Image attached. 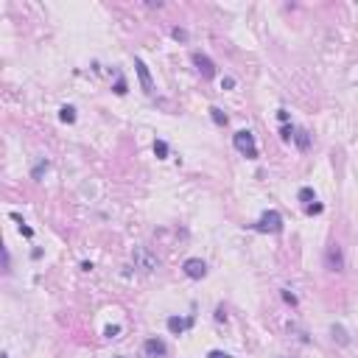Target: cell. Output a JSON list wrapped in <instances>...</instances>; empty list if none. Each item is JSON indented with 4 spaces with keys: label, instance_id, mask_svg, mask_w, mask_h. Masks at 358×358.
I'll list each match as a JSON object with an SVG mask.
<instances>
[{
    "label": "cell",
    "instance_id": "6da1fadb",
    "mask_svg": "<svg viewBox=\"0 0 358 358\" xmlns=\"http://www.w3.org/2000/svg\"><path fill=\"white\" fill-rule=\"evenodd\" d=\"M283 216H280L277 210H266L261 216V219L252 224V230L255 232H263V235H277V232H283Z\"/></svg>",
    "mask_w": 358,
    "mask_h": 358
},
{
    "label": "cell",
    "instance_id": "7a4b0ae2",
    "mask_svg": "<svg viewBox=\"0 0 358 358\" xmlns=\"http://www.w3.org/2000/svg\"><path fill=\"white\" fill-rule=\"evenodd\" d=\"M232 143H235V148H238V151H241L246 160H258V143H255V134L249 132V129H241V132H235Z\"/></svg>",
    "mask_w": 358,
    "mask_h": 358
},
{
    "label": "cell",
    "instance_id": "3957f363",
    "mask_svg": "<svg viewBox=\"0 0 358 358\" xmlns=\"http://www.w3.org/2000/svg\"><path fill=\"white\" fill-rule=\"evenodd\" d=\"M132 258H134V266H137V269H143V272H154V269L160 266L157 255H151V252H148L146 246H134Z\"/></svg>",
    "mask_w": 358,
    "mask_h": 358
},
{
    "label": "cell",
    "instance_id": "277c9868",
    "mask_svg": "<svg viewBox=\"0 0 358 358\" xmlns=\"http://www.w3.org/2000/svg\"><path fill=\"white\" fill-rule=\"evenodd\" d=\"M325 266L330 272H344V252H341L339 243H330L328 252H325Z\"/></svg>",
    "mask_w": 358,
    "mask_h": 358
},
{
    "label": "cell",
    "instance_id": "5b68a950",
    "mask_svg": "<svg viewBox=\"0 0 358 358\" xmlns=\"http://www.w3.org/2000/svg\"><path fill=\"white\" fill-rule=\"evenodd\" d=\"M134 70H137V79H140V87H143V92L146 95H154V79H151V73H148V67H146V62L140 59H134Z\"/></svg>",
    "mask_w": 358,
    "mask_h": 358
},
{
    "label": "cell",
    "instance_id": "8992f818",
    "mask_svg": "<svg viewBox=\"0 0 358 358\" xmlns=\"http://www.w3.org/2000/svg\"><path fill=\"white\" fill-rule=\"evenodd\" d=\"M182 272L188 274L190 280H201L207 274V263L201 261V258H188V261L182 263Z\"/></svg>",
    "mask_w": 358,
    "mask_h": 358
},
{
    "label": "cell",
    "instance_id": "52a82bcc",
    "mask_svg": "<svg viewBox=\"0 0 358 358\" xmlns=\"http://www.w3.org/2000/svg\"><path fill=\"white\" fill-rule=\"evenodd\" d=\"M193 65H196V70H199L201 79H213V76H216V65H213V59H210V56H204V54H199V50L193 54Z\"/></svg>",
    "mask_w": 358,
    "mask_h": 358
},
{
    "label": "cell",
    "instance_id": "ba28073f",
    "mask_svg": "<svg viewBox=\"0 0 358 358\" xmlns=\"http://www.w3.org/2000/svg\"><path fill=\"white\" fill-rule=\"evenodd\" d=\"M165 325H168L171 333L179 336V333H185V330L193 325V319H190V316H168V322H165Z\"/></svg>",
    "mask_w": 358,
    "mask_h": 358
},
{
    "label": "cell",
    "instance_id": "9c48e42d",
    "mask_svg": "<svg viewBox=\"0 0 358 358\" xmlns=\"http://www.w3.org/2000/svg\"><path fill=\"white\" fill-rule=\"evenodd\" d=\"M143 350H146V355L157 358V355H165V352H168V344H165L163 339H148L146 344H143Z\"/></svg>",
    "mask_w": 358,
    "mask_h": 358
},
{
    "label": "cell",
    "instance_id": "30bf717a",
    "mask_svg": "<svg viewBox=\"0 0 358 358\" xmlns=\"http://www.w3.org/2000/svg\"><path fill=\"white\" fill-rule=\"evenodd\" d=\"M294 143L299 146V151H308L311 148V134L305 132V129H297V132H294Z\"/></svg>",
    "mask_w": 358,
    "mask_h": 358
},
{
    "label": "cell",
    "instance_id": "8fae6325",
    "mask_svg": "<svg viewBox=\"0 0 358 358\" xmlns=\"http://www.w3.org/2000/svg\"><path fill=\"white\" fill-rule=\"evenodd\" d=\"M297 199H299V201H305V207H308L311 201H316V193H314V188H299Z\"/></svg>",
    "mask_w": 358,
    "mask_h": 358
},
{
    "label": "cell",
    "instance_id": "7c38bea8",
    "mask_svg": "<svg viewBox=\"0 0 358 358\" xmlns=\"http://www.w3.org/2000/svg\"><path fill=\"white\" fill-rule=\"evenodd\" d=\"M59 118H62L65 123H73V121H76V110L70 107V104H65V107L59 110Z\"/></svg>",
    "mask_w": 358,
    "mask_h": 358
},
{
    "label": "cell",
    "instance_id": "4fadbf2b",
    "mask_svg": "<svg viewBox=\"0 0 358 358\" xmlns=\"http://www.w3.org/2000/svg\"><path fill=\"white\" fill-rule=\"evenodd\" d=\"M210 118H213V123L227 126V115H224V110H219V107H210Z\"/></svg>",
    "mask_w": 358,
    "mask_h": 358
},
{
    "label": "cell",
    "instance_id": "5bb4252c",
    "mask_svg": "<svg viewBox=\"0 0 358 358\" xmlns=\"http://www.w3.org/2000/svg\"><path fill=\"white\" fill-rule=\"evenodd\" d=\"M333 339L339 341V344H350V336H347V330L341 328V325H333Z\"/></svg>",
    "mask_w": 358,
    "mask_h": 358
},
{
    "label": "cell",
    "instance_id": "9a60e30c",
    "mask_svg": "<svg viewBox=\"0 0 358 358\" xmlns=\"http://www.w3.org/2000/svg\"><path fill=\"white\" fill-rule=\"evenodd\" d=\"M48 160H39V163L37 165H34V171H31V179H39V176H42L45 174V171H48Z\"/></svg>",
    "mask_w": 358,
    "mask_h": 358
},
{
    "label": "cell",
    "instance_id": "2e32d148",
    "mask_svg": "<svg viewBox=\"0 0 358 358\" xmlns=\"http://www.w3.org/2000/svg\"><path fill=\"white\" fill-rule=\"evenodd\" d=\"M154 154H157L160 160H165L168 157V143H165V140H157V143H154Z\"/></svg>",
    "mask_w": 358,
    "mask_h": 358
},
{
    "label": "cell",
    "instance_id": "e0dca14e",
    "mask_svg": "<svg viewBox=\"0 0 358 358\" xmlns=\"http://www.w3.org/2000/svg\"><path fill=\"white\" fill-rule=\"evenodd\" d=\"M112 90H115V95H126V79H123V76H118Z\"/></svg>",
    "mask_w": 358,
    "mask_h": 358
},
{
    "label": "cell",
    "instance_id": "ac0fdd59",
    "mask_svg": "<svg viewBox=\"0 0 358 358\" xmlns=\"http://www.w3.org/2000/svg\"><path fill=\"white\" fill-rule=\"evenodd\" d=\"M171 37L179 39V42H185V39H188V31L185 28H171Z\"/></svg>",
    "mask_w": 358,
    "mask_h": 358
},
{
    "label": "cell",
    "instance_id": "d6986e66",
    "mask_svg": "<svg viewBox=\"0 0 358 358\" xmlns=\"http://www.w3.org/2000/svg\"><path fill=\"white\" fill-rule=\"evenodd\" d=\"M294 132H297V129H291L288 123H285V126H283V132H280V137H283V140H294Z\"/></svg>",
    "mask_w": 358,
    "mask_h": 358
},
{
    "label": "cell",
    "instance_id": "ffe728a7",
    "mask_svg": "<svg viewBox=\"0 0 358 358\" xmlns=\"http://www.w3.org/2000/svg\"><path fill=\"white\" fill-rule=\"evenodd\" d=\"M3 272H12V258H9V249H3Z\"/></svg>",
    "mask_w": 358,
    "mask_h": 358
},
{
    "label": "cell",
    "instance_id": "44dd1931",
    "mask_svg": "<svg viewBox=\"0 0 358 358\" xmlns=\"http://www.w3.org/2000/svg\"><path fill=\"white\" fill-rule=\"evenodd\" d=\"M118 333H121V325H112V328H107V330H104V336H107V339H115Z\"/></svg>",
    "mask_w": 358,
    "mask_h": 358
},
{
    "label": "cell",
    "instance_id": "7402d4cb",
    "mask_svg": "<svg viewBox=\"0 0 358 358\" xmlns=\"http://www.w3.org/2000/svg\"><path fill=\"white\" fill-rule=\"evenodd\" d=\"M207 358H232L230 352H221V350H210L207 352Z\"/></svg>",
    "mask_w": 358,
    "mask_h": 358
},
{
    "label": "cell",
    "instance_id": "603a6c76",
    "mask_svg": "<svg viewBox=\"0 0 358 358\" xmlns=\"http://www.w3.org/2000/svg\"><path fill=\"white\" fill-rule=\"evenodd\" d=\"M20 235L31 238V235H34V230H31V227H25V224H20Z\"/></svg>",
    "mask_w": 358,
    "mask_h": 358
},
{
    "label": "cell",
    "instance_id": "cb8c5ba5",
    "mask_svg": "<svg viewBox=\"0 0 358 358\" xmlns=\"http://www.w3.org/2000/svg\"><path fill=\"white\" fill-rule=\"evenodd\" d=\"M305 210H308L311 216H314V213H322V204H308V207H305Z\"/></svg>",
    "mask_w": 358,
    "mask_h": 358
},
{
    "label": "cell",
    "instance_id": "d4e9b609",
    "mask_svg": "<svg viewBox=\"0 0 358 358\" xmlns=\"http://www.w3.org/2000/svg\"><path fill=\"white\" fill-rule=\"evenodd\" d=\"M283 299H285V302H291V305L297 302V297H294V294H288V291H283Z\"/></svg>",
    "mask_w": 358,
    "mask_h": 358
},
{
    "label": "cell",
    "instance_id": "484cf974",
    "mask_svg": "<svg viewBox=\"0 0 358 358\" xmlns=\"http://www.w3.org/2000/svg\"><path fill=\"white\" fill-rule=\"evenodd\" d=\"M277 118H280L283 123H288V112H285V110H280V112H277Z\"/></svg>",
    "mask_w": 358,
    "mask_h": 358
},
{
    "label": "cell",
    "instance_id": "4316f807",
    "mask_svg": "<svg viewBox=\"0 0 358 358\" xmlns=\"http://www.w3.org/2000/svg\"><path fill=\"white\" fill-rule=\"evenodd\" d=\"M3 358H9V355H3Z\"/></svg>",
    "mask_w": 358,
    "mask_h": 358
}]
</instances>
